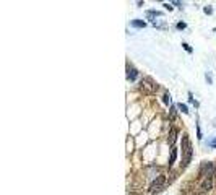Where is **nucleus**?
Listing matches in <instances>:
<instances>
[{
  "label": "nucleus",
  "instance_id": "obj_1",
  "mask_svg": "<svg viewBox=\"0 0 216 195\" xmlns=\"http://www.w3.org/2000/svg\"><path fill=\"white\" fill-rule=\"evenodd\" d=\"M182 168H187L192 161V156H193V148L190 145V140L185 133L182 135Z\"/></svg>",
  "mask_w": 216,
  "mask_h": 195
},
{
  "label": "nucleus",
  "instance_id": "obj_2",
  "mask_svg": "<svg viewBox=\"0 0 216 195\" xmlns=\"http://www.w3.org/2000/svg\"><path fill=\"white\" fill-rule=\"evenodd\" d=\"M216 174V166L211 161H205L202 163V168H200V176L203 179H211Z\"/></svg>",
  "mask_w": 216,
  "mask_h": 195
},
{
  "label": "nucleus",
  "instance_id": "obj_3",
  "mask_svg": "<svg viewBox=\"0 0 216 195\" xmlns=\"http://www.w3.org/2000/svg\"><path fill=\"white\" fill-rule=\"evenodd\" d=\"M164 182H166V177H164V176H158V177H156V181H153V184L150 185L151 193L159 192V190L163 189V185H164Z\"/></svg>",
  "mask_w": 216,
  "mask_h": 195
},
{
  "label": "nucleus",
  "instance_id": "obj_4",
  "mask_svg": "<svg viewBox=\"0 0 216 195\" xmlns=\"http://www.w3.org/2000/svg\"><path fill=\"white\" fill-rule=\"evenodd\" d=\"M141 88H146L148 91H156L158 90V83H154L151 78H143V81H141Z\"/></svg>",
  "mask_w": 216,
  "mask_h": 195
},
{
  "label": "nucleus",
  "instance_id": "obj_5",
  "mask_svg": "<svg viewBox=\"0 0 216 195\" xmlns=\"http://www.w3.org/2000/svg\"><path fill=\"white\" fill-rule=\"evenodd\" d=\"M138 77V70L133 69V67H127V80L129 81H135Z\"/></svg>",
  "mask_w": 216,
  "mask_h": 195
},
{
  "label": "nucleus",
  "instance_id": "obj_6",
  "mask_svg": "<svg viewBox=\"0 0 216 195\" xmlns=\"http://www.w3.org/2000/svg\"><path fill=\"white\" fill-rule=\"evenodd\" d=\"M130 26L132 28H138V29H143V28H146V21H143V20H132Z\"/></svg>",
  "mask_w": 216,
  "mask_h": 195
},
{
  "label": "nucleus",
  "instance_id": "obj_7",
  "mask_svg": "<svg viewBox=\"0 0 216 195\" xmlns=\"http://www.w3.org/2000/svg\"><path fill=\"white\" fill-rule=\"evenodd\" d=\"M211 187H213V181H211V179H205V181L202 182V190L203 192H210Z\"/></svg>",
  "mask_w": 216,
  "mask_h": 195
},
{
  "label": "nucleus",
  "instance_id": "obj_8",
  "mask_svg": "<svg viewBox=\"0 0 216 195\" xmlns=\"http://www.w3.org/2000/svg\"><path fill=\"white\" fill-rule=\"evenodd\" d=\"M156 17H163V13L161 11H158V10H148L146 11V18L151 20V21H154L153 18H156Z\"/></svg>",
  "mask_w": 216,
  "mask_h": 195
},
{
  "label": "nucleus",
  "instance_id": "obj_9",
  "mask_svg": "<svg viewBox=\"0 0 216 195\" xmlns=\"http://www.w3.org/2000/svg\"><path fill=\"white\" fill-rule=\"evenodd\" d=\"M177 109L181 111L182 114H185V115H189V114H190L189 107H187V104H184V102H179V104H177Z\"/></svg>",
  "mask_w": 216,
  "mask_h": 195
},
{
  "label": "nucleus",
  "instance_id": "obj_10",
  "mask_svg": "<svg viewBox=\"0 0 216 195\" xmlns=\"http://www.w3.org/2000/svg\"><path fill=\"white\" fill-rule=\"evenodd\" d=\"M189 102H190V104H193L195 107H200V102L193 98V93H192V91H189Z\"/></svg>",
  "mask_w": 216,
  "mask_h": 195
},
{
  "label": "nucleus",
  "instance_id": "obj_11",
  "mask_svg": "<svg viewBox=\"0 0 216 195\" xmlns=\"http://www.w3.org/2000/svg\"><path fill=\"white\" fill-rule=\"evenodd\" d=\"M175 158H177V150L172 148V153H171V158H169V168L174 164V161H175Z\"/></svg>",
  "mask_w": 216,
  "mask_h": 195
},
{
  "label": "nucleus",
  "instance_id": "obj_12",
  "mask_svg": "<svg viewBox=\"0 0 216 195\" xmlns=\"http://www.w3.org/2000/svg\"><path fill=\"white\" fill-rule=\"evenodd\" d=\"M195 125H197V138L202 142L203 140V133H202V129H200V120H198V119H197V124H195Z\"/></svg>",
  "mask_w": 216,
  "mask_h": 195
},
{
  "label": "nucleus",
  "instance_id": "obj_13",
  "mask_svg": "<svg viewBox=\"0 0 216 195\" xmlns=\"http://www.w3.org/2000/svg\"><path fill=\"white\" fill-rule=\"evenodd\" d=\"M205 80L208 81V85H213V75H211L210 70H208L206 73H205Z\"/></svg>",
  "mask_w": 216,
  "mask_h": 195
},
{
  "label": "nucleus",
  "instance_id": "obj_14",
  "mask_svg": "<svg viewBox=\"0 0 216 195\" xmlns=\"http://www.w3.org/2000/svg\"><path fill=\"white\" fill-rule=\"evenodd\" d=\"M175 135H177V130H171V138H169V145H174V142H175Z\"/></svg>",
  "mask_w": 216,
  "mask_h": 195
},
{
  "label": "nucleus",
  "instance_id": "obj_15",
  "mask_svg": "<svg viewBox=\"0 0 216 195\" xmlns=\"http://www.w3.org/2000/svg\"><path fill=\"white\" fill-rule=\"evenodd\" d=\"M163 102H164V104H171V94L169 93H164V96H163Z\"/></svg>",
  "mask_w": 216,
  "mask_h": 195
},
{
  "label": "nucleus",
  "instance_id": "obj_16",
  "mask_svg": "<svg viewBox=\"0 0 216 195\" xmlns=\"http://www.w3.org/2000/svg\"><path fill=\"white\" fill-rule=\"evenodd\" d=\"M203 11H205L206 15H211V13H213V7H211V5H206V7H203Z\"/></svg>",
  "mask_w": 216,
  "mask_h": 195
},
{
  "label": "nucleus",
  "instance_id": "obj_17",
  "mask_svg": "<svg viewBox=\"0 0 216 195\" xmlns=\"http://www.w3.org/2000/svg\"><path fill=\"white\" fill-rule=\"evenodd\" d=\"M208 146H210V148H216V137H213L211 140H208Z\"/></svg>",
  "mask_w": 216,
  "mask_h": 195
},
{
  "label": "nucleus",
  "instance_id": "obj_18",
  "mask_svg": "<svg viewBox=\"0 0 216 195\" xmlns=\"http://www.w3.org/2000/svg\"><path fill=\"white\" fill-rule=\"evenodd\" d=\"M182 47H184V49H185V50H187V52H189V54H192V52H193V49H192V47H190L189 44H187V42H182Z\"/></svg>",
  "mask_w": 216,
  "mask_h": 195
},
{
  "label": "nucleus",
  "instance_id": "obj_19",
  "mask_svg": "<svg viewBox=\"0 0 216 195\" xmlns=\"http://www.w3.org/2000/svg\"><path fill=\"white\" fill-rule=\"evenodd\" d=\"M175 28H177V29H185V28H187V25H185V23H184V21H179L177 23V25H175Z\"/></svg>",
  "mask_w": 216,
  "mask_h": 195
},
{
  "label": "nucleus",
  "instance_id": "obj_20",
  "mask_svg": "<svg viewBox=\"0 0 216 195\" xmlns=\"http://www.w3.org/2000/svg\"><path fill=\"white\" fill-rule=\"evenodd\" d=\"M175 109H177V106H172V107H171V117H175V112H177Z\"/></svg>",
  "mask_w": 216,
  "mask_h": 195
},
{
  "label": "nucleus",
  "instance_id": "obj_21",
  "mask_svg": "<svg viewBox=\"0 0 216 195\" xmlns=\"http://www.w3.org/2000/svg\"><path fill=\"white\" fill-rule=\"evenodd\" d=\"M163 7H164L166 10H169V11H172V10H174V7L171 5V3H164V5H163Z\"/></svg>",
  "mask_w": 216,
  "mask_h": 195
},
{
  "label": "nucleus",
  "instance_id": "obj_22",
  "mask_svg": "<svg viewBox=\"0 0 216 195\" xmlns=\"http://www.w3.org/2000/svg\"><path fill=\"white\" fill-rule=\"evenodd\" d=\"M174 5H177V7H179V8H181V10H182V3H181V2H174Z\"/></svg>",
  "mask_w": 216,
  "mask_h": 195
},
{
  "label": "nucleus",
  "instance_id": "obj_23",
  "mask_svg": "<svg viewBox=\"0 0 216 195\" xmlns=\"http://www.w3.org/2000/svg\"><path fill=\"white\" fill-rule=\"evenodd\" d=\"M214 31H216V29H214Z\"/></svg>",
  "mask_w": 216,
  "mask_h": 195
}]
</instances>
